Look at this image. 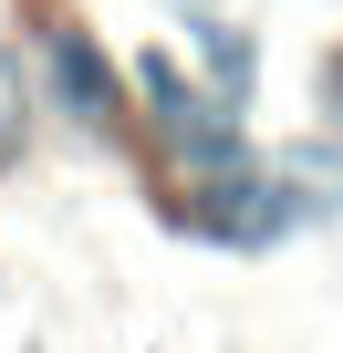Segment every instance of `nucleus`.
I'll return each mask as SVG.
<instances>
[{
	"label": "nucleus",
	"mask_w": 343,
	"mask_h": 353,
	"mask_svg": "<svg viewBox=\"0 0 343 353\" xmlns=\"http://www.w3.org/2000/svg\"><path fill=\"white\" fill-rule=\"evenodd\" d=\"M11 145H21V83H11V63H0V166H11Z\"/></svg>",
	"instance_id": "nucleus-3"
},
{
	"label": "nucleus",
	"mask_w": 343,
	"mask_h": 353,
	"mask_svg": "<svg viewBox=\"0 0 343 353\" xmlns=\"http://www.w3.org/2000/svg\"><path fill=\"white\" fill-rule=\"evenodd\" d=\"M42 83H52V104H63L73 125H115V63L94 52L84 21H52V32H42Z\"/></svg>",
	"instance_id": "nucleus-2"
},
{
	"label": "nucleus",
	"mask_w": 343,
	"mask_h": 353,
	"mask_svg": "<svg viewBox=\"0 0 343 353\" xmlns=\"http://www.w3.org/2000/svg\"><path fill=\"white\" fill-rule=\"evenodd\" d=\"M135 83H146V104H156V145L177 156L188 176H229V166H250V145H239V114L219 104V94H198L166 52H146L135 63Z\"/></svg>",
	"instance_id": "nucleus-1"
}]
</instances>
